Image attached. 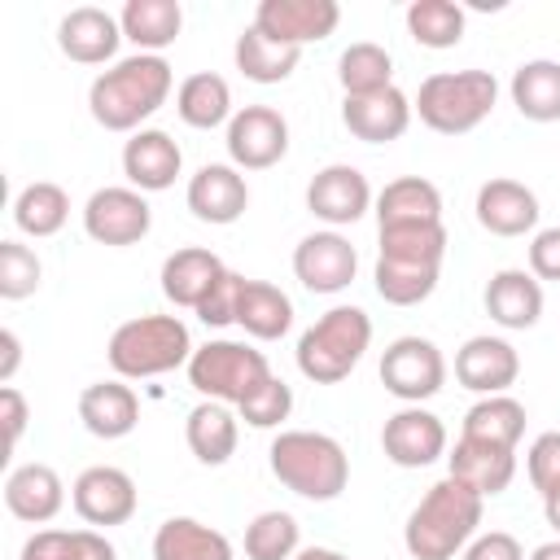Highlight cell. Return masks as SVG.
Returning <instances> with one entry per match:
<instances>
[{"instance_id":"cell-1","label":"cell","mask_w":560,"mask_h":560,"mask_svg":"<svg viewBox=\"0 0 560 560\" xmlns=\"http://www.w3.org/2000/svg\"><path fill=\"white\" fill-rule=\"evenodd\" d=\"M171 88H175V74L166 57L131 52L92 79L88 109L105 131H140V122L166 105Z\"/></svg>"},{"instance_id":"cell-2","label":"cell","mask_w":560,"mask_h":560,"mask_svg":"<svg viewBox=\"0 0 560 560\" xmlns=\"http://www.w3.org/2000/svg\"><path fill=\"white\" fill-rule=\"evenodd\" d=\"M481 508L486 499L477 490H468L455 477H442L411 508L402 525V547L411 551V560H455V551H464L477 538Z\"/></svg>"},{"instance_id":"cell-3","label":"cell","mask_w":560,"mask_h":560,"mask_svg":"<svg viewBox=\"0 0 560 560\" xmlns=\"http://www.w3.org/2000/svg\"><path fill=\"white\" fill-rule=\"evenodd\" d=\"M267 464H271V477L311 499V503H332L346 481H350V455L337 438L319 433V429H284L271 451H267Z\"/></svg>"},{"instance_id":"cell-4","label":"cell","mask_w":560,"mask_h":560,"mask_svg":"<svg viewBox=\"0 0 560 560\" xmlns=\"http://www.w3.org/2000/svg\"><path fill=\"white\" fill-rule=\"evenodd\" d=\"M192 350L197 346H192L188 324L179 315H136L109 332L105 359L122 381H149V376H166L175 368H188Z\"/></svg>"},{"instance_id":"cell-5","label":"cell","mask_w":560,"mask_h":560,"mask_svg":"<svg viewBox=\"0 0 560 560\" xmlns=\"http://www.w3.org/2000/svg\"><path fill=\"white\" fill-rule=\"evenodd\" d=\"M499 101V79L490 70H438L420 83L411 109L438 136H468L490 118Z\"/></svg>"},{"instance_id":"cell-6","label":"cell","mask_w":560,"mask_h":560,"mask_svg":"<svg viewBox=\"0 0 560 560\" xmlns=\"http://www.w3.org/2000/svg\"><path fill=\"white\" fill-rule=\"evenodd\" d=\"M368 346H372L368 311L363 306H328L298 337V372L315 385H337L359 368Z\"/></svg>"},{"instance_id":"cell-7","label":"cell","mask_w":560,"mask_h":560,"mask_svg":"<svg viewBox=\"0 0 560 560\" xmlns=\"http://www.w3.org/2000/svg\"><path fill=\"white\" fill-rule=\"evenodd\" d=\"M271 363L262 350L245 346V341H206L192 350L188 359V385L210 398V402H228V407H245L267 381H271Z\"/></svg>"},{"instance_id":"cell-8","label":"cell","mask_w":560,"mask_h":560,"mask_svg":"<svg viewBox=\"0 0 560 560\" xmlns=\"http://www.w3.org/2000/svg\"><path fill=\"white\" fill-rule=\"evenodd\" d=\"M381 385L407 407H420L446 385V359L429 337H398L381 354Z\"/></svg>"},{"instance_id":"cell-9","label":"cell","mask_w":560,"mask_h":560,"mask_svg":"<svg viewBox=\"0 0 560 560\" xmlns=\"http://www.w3.org/2000/svg\"><path fill=\"white\" fill-rule=\"evenodd\" d=\"M70 503L79 512L83 525L92 529H109V525H127L140 508V494H136V481L131 472L114 468V464H92L74 477L70 486Z\"/></svg>"},{"instance_id":"cell-10","label":"cell","mask_w":560,"mask_h":560,"mask_svg":"<svg viewBox=\"0 0 560 560\" xmlns=\"http://www.w3.org/2000/svg\"><path fill=\"white\" fill-rule=\"evenodd\" d=\"M153 228V210L144 201V192L136 188H122V184H109V188H96L83 206V232L96 241V245H136L144 241Z\"/></svg>"},{"instance_id":"cell-11","label":"cell","mask_w":560,"mask_h":560,"mask_svg":"<svg viewBox=\"0 0 560 560\" xmlns=\"http://www.w3.org/2000/svg\"><path fill=\"white\" fill-rule=\"evenodd\" d=\"M337 22H341L337 0H262L254 9L249 26L284 48H306V44L328 39L337 31Z\"/></svg>"},{"instance_id":"cell-12","label":"cell","mask_w":560,"mask_h":560,"mask_svg":"<svg viewBox=\"0 0 560 560\" xmlns=\"http://www.w3.org/2000/svg\"><path fill=\"white\" fill-rule=\"evenodd\" d=\"M223 144L236 171H267L289 153V122L271 105H245L232 114Z\"/></svg>"},{"instance_id":"cell-13","label":"cell","mask_w":560,"mask_h":560,"mask_svg":"<svg viewBox=\"0 0 560 560\" xmlns=\"http://www.w3.org/2000/svg\"><path fill=\"white\" fill-rule=\"evenodd\" d=\"M306 210L319 223H328L332 232L350 228L372 210V184H368V175L359 166L332 162V166L315 171V179L306 184Z\"/></svg>"},{"instance_id":"cell-14","label":"cell","mask_w":560,"mask_h":560,"mask_svg":"<svg viewBox=\"0 0 560 560\" xmlns=\"http://www.w3.org/2000/svg\"><path fill=\"white\" fill-rule=\"evenodd\" d=\"M354 271H359V254L332 228L302 236L293 249V276L302 280L306 293H341V289H350Z\"/></svg>"},{"instance_id":"cell-15","label":"cell","mask_w":560,"mask_h":560,"mask_svg":"<svg viewBox=\"0 0 560 560\" xmlns=\"http://www.w3.org/2000/svg\"><path fill=\"white\" fill-rule=\"evenodd\" d=\"M516 376H521V354H516V346L503 341V337L481 332V337H468V341L455 350V381H459L464 389L481 394V398L508 394V389L516 385Z\"/></svg>"},{"instance_id":"cell-16","label":"cell","mask_w":560,"mask_h":560,"mask_svg":"<svg viewBox=\"0 0 560 560\" xmlns=\"http://www.w3.org/2000/svg\"><path fill=\"white\" fill-rule=\"evenodd\" d=\"M381 451L398 468H429L446 455V424L424 407H402L381 429Z\"/></svg>"},{"instance_id":"cell-17","label":"cell","mask_w":560,"mask_h":560,"mask_svg":"<svg viewBox=\"0 0 560 560\" xmlns=\"http://www.w3.org/2000/svg\"><path fill=\"white\" fill-rule=\"evenodd\" d=\"M184 171V153L162 127H140L122 144V175L136 192H166Z\"/></svg>"},{"instance_id":"cell-18","label":"cell","mask_w":560,"mask_h":560,"mask_svg":"<svg viewBox=\"0 0 560 560\" xmlns=\"http://www.w3.org/2000/svg\"><path fill=\"white\" fill-rule=\"evenodd\" d=\"M192 219L201 223H214V228H228L245 214L249 206V184L245 175L232 166V162H206L192 179H188V192H184Z\"/></svg>"},{"instance_id":"cell-19","label":"cell","mask_w":560,"mask_h":560,"mask_svg":"<svg viewBox=\"0 0 560 560\" xmlns=\"http://www.w3.org/2000/svg\"><path fill=\"white\" fill-rule=\"evenodd\" d=\"M118 44H122L118 18L105 13V9H96V4H79V9H70L57 22V48L70 61H79V66H105V61H114Z\"/></svg>"},{"instance_id":"cell-20","label":"cell","mask_w":560,"mask_h":560,"mask_svg":"<svg viewBox=\"0 0 560 560\" xmlns=\"http://www.w3.org/2000/svg\"><path fill=\"white\" fill-rule=\"evenodd\" d=\"M472 210H477V223L490 236H525V232L538 228V214H542L534 188H525L521 179H508V175L486 179L477 188V206Z\"/></svg>"},{"instance_id":"cell-21","label":"cell","mask_w":560,"mask_h":560,"mask_svg":"<svg viewBox=\"0 0 560 560\" xmlns=\"http://www.w3.org/2000/svg\"><path fill=\"white\" fill-rule=\"evenodd\" d=\"M411 101L398 88L385 92H368V96H346L341 101V122L354 140L363 144H389L411 127Z\"/></svg>"},{"instance_id":"cell-22","label":"cell","mask_w":560,"mask_h":560,"mask_svg":"<svg viewBox=\"0 0 560 560\" xmlns=\"http://www.w3.org/2000/svg\"><path fill=\"white\" fill-rule=\"evenodd\" d=\"M4 508L26 525H48L66 508V481L48 464H18L4 477Z\"/></svg>"},{"instance_id":"cell-23","label":"cell","mask_w":560,"mask_h":560,"mask_svg":"<svg viewBox=\"0 0 560 560\" xmlns=\"http://www.w3.org/2000/svg\"><path fill=\"white\" fill-rule=\"evenodd\" d=\"M486 315L499 328L525 332L542 319V280H534L525 267H503L486 280Z\"/></svg>"},{"instance_id":"cell-24","label":"cell","mask_w":560,"mask_h":560,"mask_svg":"<svg viewBox=\"0 0 560 560\" xmlns=\"http://www.w3.org/2000/svg\"><path fill=\"white\" fill-rule=\"evenodd\" d=\"M446 477L464 481L468 490H477L481 499H494L512 486L516 477V451L508 446H494V442H472V438H459L455 451L446 455Z\"/></svg>"},{"instance_id":"cell-25","label":"cell","mask_w":560,"mask_h":560,"mask_svg":"<svg viewBox=\"0 0 560 560\" xmlns=\"http://www.w3.org/2000/svg\"><path fill=\"white\" fill-rule=\"evenodd\" d=\"M223 276H228V267H223V258H219L214 249L184 245V249L166 254V262H162V276H158V280H162L166 302L197 311V306L206 302V293H210Z\"/></svg>"},{"instance_id":"cell-26","label":"cell","mask_w":560,"mask_h":560,"mask_svg":"<svg viewBox=\"0 0 560 560\" xmlns=\"http://www.w3.org/2000/svg\"><path fill=\"white\" fill-rule=\"evenodd\" d=\"M79 420L92 438L118 442L140 424V398L122 381H96L79 394Z\"/></svg>"},{"instance_id":"cell-27","label":"cell","mask_w":560,"mask_h":560,"mask_svg":"<svg viewBox=\"0 0 560 560\" xmlns=\"http://www.w3.org/2000/svg\"><path fill=\"white\" fill-rule=\"evenodd\" d=\"M184 442L188 451L206 464V468H219L236 455V442H241V416L228 407V402H210L201 398L188 420H184Z\"/></svg>"},{"instance_id":"cell-28","label":"cell","mask_w":560,"mask_h":560,"mask_svg":"<svg viewBox=\"0 0 560 560\" xmlns=\"http://www.w3.org/2000/svg\"><path fill=\"white\" fill-rule=\"evenodd\" d=\"M236 324L254 337V341H280L293 328V302L280 284L271 280H241L236 293Z\"/></svg>"},{"instance_id":"cell-29","label":"cell","mask_w":560,"mask_h":560,"mask_svg":"<svg viewBox=\"0 0 560 560\" xmlns=\"http://www.w3.org/2000/svg\"><path fill=\"white\" fill-rule=\"evenodd\" d=\"M153 560H232V542L197 516H166L153 534Z\"/></svg>"},{"instance_id":"cell-30","label":"cell","mask_w":560,"mask_h":560,"mask_svg":"<svg viewBox=\"0 0 560 560\" xmlns=\"http://www.w3.org/2000/svg\"><path fill=\"white\" fill-rule=\"evenodd\" d=\"M175 114L184 127H197V131H214V127H228L232 122V88L223 74L214 70H197L188 74L179 88H175Z\"/></svg>"},{"instance_id":"cell-31","label":"cell","mask_w":560,"mask_h":560,"mask_svg":"<svg viewBox=\"0 0 560 560\" xmlns=\"http://www.w3.org/2000/svg\"><path fill=\"white\" fill-rule=\"evenodd\" d=\"M118 26H122V39L136 44V52L162 57V48H171L184 31V9L179 0H127L118 13Z\"/></svg>"},{"instance_id":"cell-32","label":"cell","mask_w":560,"mask_h":560,"mask_svg":"<svg viewBox=\"0 0 560 560\" xmlns=\"http://www.w3.org/2000/svg\"><path fill=\"white\" fill-rule=\"evenodd\" d=\"M512 105L529 122H560V61L534 57L512 70Z\"/></svg>"},{"instance_id":"cell-33","label":"cell","mask_w":560,"mask_h":560,"mask_svg":"<svg viewBox=\"0 0 560 560\" xmlns=\"http://www.w3.org/2000/svg\"><path fill=\"white\" fill-rule=\"evenodd\" d=\"M376 223L381 228H402V223H442V192L438 184L420 175L389 179L376 192Z\"/></svg>"},{"instance_id":"cell-34","label":"cell","mask_w":560,"mask_h":560,"mask_svg":"<svg viewBox=\"0 0 560 560\" xmlns=\"http://www.w3.org/2000/svg\"><path fill=\"white\" fill-rule=\"evenodd\" d=\"M232 61H236V70H241L249 83H284V79L298 70V61H302V48H284V44L267 39L262 31L245 26V31L236 35Z\"/></svg>"},{"instance_id":"cell-35","label":"cell","mask_w":560,"mask_h":560,"mask_svg":"<svg viewBox=\"0 0 560 560\" xmlns=\"http://www.w3.org/2000/svg\"><path fill=\"white\" fill-rule=\"evenodd\" d=\"M66 219H70V197L52 179H35L13 197V223H18V232H26L35 241L57 236L66 228Z\"/></svg>"},{"instance_id":"cell-36","label":"cell","mask_w":560,"mask_h":560,"mask_svg":"<svg viewBox=\"0 0 560 560\" xmlns=\"http://www.w3.org/2000/svg\"><path fill=\"white\" fill-rule=\"evenodd\" d=\"M521 433H525V407H521L512 394H490V398H477V402L464 411V433H459V438L494 442V446L516 451Z\"/></svg>"},{"instance_id":"cell-37","label":"cell","mask_w":560,"mask_h":560,"mask_svg":"<svg viewBox=\"0 0 560 560\" xmlns=\"http://www.w3.org/2000/svg\"><path fill=\"white\" fill-rule=\"evenodd\" d=\"M389 262H411V267H438L446 258V228L442 223H402V228H381V254Z\"/></svg>"},{"instance_id":"cell-38","label":"cell","mask_w":560,"mask_h":560,"mask_svg":"<svg viewBox=\"0 0 560 560\" xmlns=\"http://www.w3.org/2000/svg\"><path fill=\"white\" fill-rule=\"evenodd\" d=\"M464 26H468V18L455 0H411L407 4V35L420 48H433V52L455 48L464 39Z\"/></svg>"},{"instance_id":"cell-39","label":"cell","mask_w":560,"mask_h":560,"mask_svg":"<svg viewBox=\"0 0 560 560\" xmlns=\"http://www.w3.org/2000/svg\"><path fill=\"white\" fill-rule=\"evenodd\" d=\"M337 79H341V92H346V96L385 92V88H394V57H389L381 44L359 39V44H350V48L337 57Z\"/></svg>"},{"instance_id":"cell-40","label":"cell","mask_w":560,"mask_h":560,"mask_svg":"<svg viewBox=\"0 0 560 560\" xmlns=\"http://www.w3.org/2000/svg\"><path fill=\"white\" fill-rule=\"evenodd\" d=\"M302 551V529L289 512H258L245 525V556L249 560H293Z\"/></svg>"},{"instance_id":"cell-41","label":"cell","mask_w":560,"mask_h":560,"mask_svg":"<svg viewBox=\"0 0 560 560\" xmlns=\"http://www.w3.org/2000/svg\"><path fill=\"white\" fill-rule=\"evenodd\" d=\"M438 267H411V262H389V258H376V293L389 302V306H420L424 298H433L438 289Z\"/></svg>"},{"instance_id":"cell-42","label":"cell","mask_w":560,"mask_h":560,"mask_svg":"<svg viewBox=\"0 0 560 560\" xmlns=\"http://www.w3.org/2000/svg\"><path fill=\"white\" fill-rule=\"evenodd\" d=\"M44 280V262L31 245L22 241H0V298L4 302H22L39 289Z\"/></svg>"},{"instance_id":"cell-43","label":"cell","mask_w":560,"mask_h":560,"mask_svg":"<svg viewBox=\"0 0 560 560\" xmlns=\"http://www.w3.org/2000/svg\"><path fill=\"white\" fill-rule=\"evenodd\" d=\"M289 411H293V389H289L280 376H271L245 407H236V416H241L249 429H276L280 420H289Z\"/></svg>"},{"instance_id":"cell-44","label":"cell","mask_w":560,"mask_h":560,"mask_svg":"<svg viewBox=\"0 0 560 560\" xmlns=\"http://www.w3.org/2000/svg\"><path fill=\"white\" fill-rule=\"evenodd\" d=\"M525 472H529V486L547 499L560 490V429L551 433H538L525 451Z\"/></svg>"},{"instance_id":"cell-45","label":"cell","mask_w":560,"mask_h":560,"mask_svg":"<svg viewBox=\"0 0 560 560\" xmlns=\"http://www.w3.org/2000/svg\"><path fill=\"white\" fill-rule=\"evenodd\" d=\"M241 271H228L210 293H206V302L197 306V319L206 324V328H228V324H236V293H241Z\"/></svg>"},{"instance_id":"cell-46","label":"cell","mask_w":560,"mask_h":560,"mask_svg":"<svg viewBox=\"0 0 560 560\" xmlns=\"http://www.w3.org/2000/svg\"><path fill=\"white\" fill-rule=\"evenodd\" d=\"M529 276L534 280H560V228H542L529 241Z\"/></svg>"},{"instance_id":"cell-47","label":"cell","mask_w":560,"mask_h":560,"mask_svg":"<svg viewBox=\"0 0 560 560\" xmlns=\"http://www.w3.org/2000/svg\"><path fill=\"white\" fill-rule=\"evenodd\" d=\"M22 560H74V529H35L22 542Z\"/></svg>"},{"instance_id":"cell-48","label":"cell","mask_w":560,"mask_h":560,"mask_svg":"<svg viewBox=\"0 0 560 560\" xmlns=\"http://www.w3.org/2000/svg\"><path fill=\"white\" fill-rule=\"evenodd\" d=\"M464 560H525V547L508 529H490L464 547Z\"/></svg>"},{"instance_id":"cell-49","label":"cell","mask_w":560,"mask_h":560,"mask_svg":"<svg viewBox=\"0 0 560 560\" xmlns=\"http://www.w3.org/2000/svg\"><path fill=\"white\" fill-rule=\"evenodd\" d=\"M0 420H4V442H9V451H13V446H18V438L26 433V420H31V407H26L22 389L0 385Z\"/></svg>"},{"instance_id":"cell-50","label":"cell","mask_w":560,"mask_h":560,"mask_svg":"<svg viewBox=\"0 0 560 560\" xmlns=\"http://www.w3.org/2000/svg\"><path fill=\"white\" fill-rule=\"evenodd\" d=\"M74 560H118L114 542L101 534V529H74Z\"/></svg>"},{"instance_id":"cell-51","label":"cell","mask_w":560,"mask_h":560,"mask_svg":"<svg viewBox=\"0 0 560 560\" xmlns=\"http://www.w3.org/2000/svg\"><path fill=\"white\" fill-rule=\"evenodd\" d=\"M18 363H22V341H18V332H13V328H0V385H9V381H13Z\"/></svg>"},{"instance_id":"cell-52","label":"cell","mask_w":560,"mask_h":560,"mask_svg":"<svg viewBox=\"0 0 560 560\" xmlns=\"http://www.w3.org/2000/svg\"><path fill=\"white\" fill-rule=\"evenodd\" d=\"M293 560H350V556H341V551H332V547H302Z\"/></svg>"},{"instance_id":"cell-53","label":"cell","mask_w":560,"mask_h":560,"mask_svg":"<svg viewBox=\"0 0 560 560\" xmlns=\"http://www.w3.org/2000/svg\"><path fill=\"white\" fill-rule=\"evenodd\" d=\"M542 516H547V525H551V529H556V534H560V490H556V494H547V499H542Z\"/></svg>"},{"instance_id":"cell-54","label":"cell","mask_w":560,"mask_h":560,"mask_svg":"<svg viewBox=\"0 0 560 560\" xmlns=\"http://www.w3.org/2000/svg\"><path fill=\"white\" fill-rule=\"evenodd\" d=\"M529 560H560V538H551V542H538V547L529 551Z\"/></svg>"}]
</instances>
